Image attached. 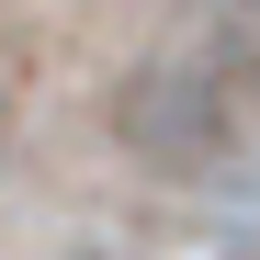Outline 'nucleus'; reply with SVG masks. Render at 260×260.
Returning a JSON list of instances; mask_svg holds the SVG:
<instances>
[{"label": "nucleus", "instance_id": "1", "mask_svg": "<svg viewBox=\"0 0 260 260\" xmlns=\"http://www.w3.org/2000/svg\"><path fill=\"white\" fill-rule=\"evenodd\" d=\"M249 124H260V91H249V34L238 23H192V34H170V46H147L124 68V91H113L124 158L170 170V181L226 170L249 147Z\"/></svg>", "mask_w": 260, "mask_h": 260}]
</instances>
